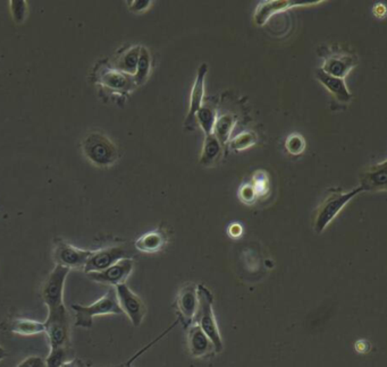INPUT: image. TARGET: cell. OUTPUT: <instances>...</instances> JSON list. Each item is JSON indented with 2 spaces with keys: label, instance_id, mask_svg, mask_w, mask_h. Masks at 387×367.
<instances>
[{
  "label": "cell",
  "instance_id": "6da1fadb",
  "mask_svg": "<svg viewBox=\"0 0 387 367\" xmlns=\"http://www.w3.org/2000/svg\"><path fill=\"white\" fill-rule=\"evenodd\" d=\"M361 192L364 191L360 186L350 192L341 191L340 188L329 189L328 194L316 210V215L313 219V230L317 234H322L340 213L341 210Z\"/></svg>",
  "mask_w": 387,
  "mask_h": 367
},
{
  "label": "cell",
  "instance_id": "7a4b0ae2",
  "mask_svg": "<svg viewBox=\"0 0 387 367\" xmlns=\"http://www.w3.org/2000/svg\"><path fill=\"white\" fill-rule=\"evenodd\" d=\"M72 309L75 312V326L90 329L93 326V319L100 315L123 314L116 296L115 288L107 291L104 296L91 305L83 306L72 304Z\"/></svg>",
  "mask_w": 387,
  "mask_h": 367
},
{
  "label": "cell",
  "instance_id": "3957f363",
  "mask_svg": "<svg viewBox=\"0 0 387 367\" xmlns=\"http://www.w3.org/2000/svg\"><path fill=\"white\" fill-rule=\"evenodd\" d=\"M199 305L195 314V323L202 328L215 347V353H222L224 349L222 335L214 314V296L211 291L204 285H198Z\"/></svg>",
  "mask_w": 387,
  "mask_h": 367
},
{
  "label": "cell",
  "instance_id": "277c9868",
  "mask_svg": "<svg viewBox=\"0 0 387 367\" xmlns=\"http://www.w3.org/2000/svg\"><path fill=\"white\" fill-rule=\"evenodd\" d=\"M44 323L51 348L71 347V322L65 305L48 311L47 320Z\"/></svg>",
  "mask_w": 387,
  "mask_h": 367
},
{
  "label": "cell",
  "instance_id": "5b68a950",
  "mask_svg": "<svg viewBox=\"0 0 387 367\" xmlns=\"http://www.w3.org/2000/svg\"><path fill=\"white\" fill-rule=\"evenodd\" d=\"M82 147L86 158L98 167H110L115 164L119 156L115 145L100 133L86 135L83 140Z\"/></svg>",
  "mask_w": 387,
  "mask_h": 367
},
{
  "label": "cell",
  "instance_id": "8992f818",
  "mask_svg": "<svg viewBox=\"0 0 387 367\" xmlns=\"http://www.w3.org/2000/svg\"><path fill=\"white\" fill-rule=\"evenodd\" d=\"M70 271L71 270L67 267L56 265L46 280L45 285L42 287L41 296L47 305L48 311L65 305L64 287H65L66 278Z\"/></svg>",
  "mask_w": 387,
  "mask_h": 367
},
{
  "label": "cell",
  "instance_id": "52a82bcc",
  "mask_svg": "<svg viewBox=\"0 0 387 367\" xmlns=\"http://www.w3.org/2000/svg\"><path fill=\"white\" fill-rule=\"evenodd\" d=\"M115 291L123 314L126 315L131 323L136 328L141 326L147 314V307L143 300L126 283L116 286Z\"/></svg>",
  "mask_w": 387,
  "mask_h": 367
},
{
  "label": "cell",
  "instance_id": "ba28073f",
  "mask_svg": "<svg viewBox=\"0 0 387 367\" xmlns=\"http://www.w3.org/2000/svg\"><path fill=\"white\" fill-rule=\"evenodd\" d=\"M198 305V285L195 282H188L181 288L175 302L178 309V320L183 324L185 329L195 323Z\"/></svg>",
  "mask_w": 387,
  "mask_h": 367
},
{
  "label": "cell",
  "instance_id": "9c48e42d",
  "mask_svg": "<svg viewBox=\"0 0 387 367\" xmlns=\"http://www.w3.org/2000/svg\"><path fill=\"white\" fill-rule=\"evenodd\" d=\"M91 254V251L80 250L66 241H60L53 252V259L56 262V265L67 267L70 270H83Z\"/></svg>",
  "mask_w": 387,
  "mask_h": 367
},
{
  "label": "cell",
  "instance_id": "30bf717a",
  "mask_svg": "<svg viewBox=\"0 0 387 367\" xmlns=\"http://www.w3.org/2000/svg\"><path fill=\"white\" fill-rule=\"evenodd\" d=\"M133 260L127 258V259L116 262L115 265H112L106 270L100 271V272H89V274H86V276H89L92 281L116 287V286L123 285L126 282L127 278L133 271Z\"/></svg>",
  "mask_w": 387,
  "mask_h": 367
},
{
  "label": "cell",
  "instance_id": "8fae6325",
  "mask_svg": "<svg viewBox=\"0 0 387 367\" xmlns=\"http://www.w3.org/2000/svg\"><path fill=\"white\" fill-rule=\"evenodd\" d=\"M127 259V251L123 246L106 247L103 250L92 252L91 256L86 262L84 272H100L115 265L116 262Z\"/></svg>",
  "mask_w": 387,
  "mask_h": 367
},
{
  "label": "cell",
  "instance_id": "7c38bea8",
  "mask_svg": "<svg viewBox=\"0 0 387 367\" xmlns=\"http://www.w3.org/2000/svg\"><path fill=\"white\" fill-rule=\"evenodd\" d=\"M322 1H289V0H266L258 5L254 12V23L258 27H263L268 22L269 18H273L277 13L284 12L287 9L296 6H306V5H315Z\"/></svg>",
  "mask_w": 387,
  "mask_h": 367
},
{
  "label": "cell",
  "instance_id": "4fadbf2b",
  "mask_svg": "<svg viewBox=\"0 0 387 367\" xmlns=\"http://www.w3.org/2000/svg\"><path fill=\"white\" fill-rule=\"evenodd\" d=\"M360 187L364 192H385L387 188V161L370 166L360 173Z\"/></svg>",
  "mask_w": 387,
  "mask_h": 367
},
{
  "label": "cell",
  "instance_id": "5bb4252c",
  "mask_svg": "<svg viewBox=\"0 0 387 367\" xmlns=\"http://www.w3.org/2000/svg\"><path fill=\"white\" fill-rule=\"evenodd\" d=\"M188 347L189 352L195 359H202L215 353V347L197 323L188 328Z\"/></svg>",
  "mask_w": 387,
  "mask_h": 367
},
{
  "label": "cell",
  "instance_id": "9a60e30c",
  "mask_svg": "<svg viewBox=\"0 0 387 367\" xmlns=\"http://www.w3.org/2000/svg\"><path fill=\"white\" fill-rule=\"evenodd\" d=\"M357 58L352 55L334 53L325 59L322 69L331 76L344 79V77L357 66Z\"/></svg>",
  "mask_w": 387,
  "mask_h": 367
},
{
  "label": "cell",
  "instance_id": "2e32d148",
  "mask_svg": "<svg viewBox=\"0 0 387 367\" xmlns=\"http://www.w3.org/2000/svg\"><path fill=\"white\" fill-rule=\"evenodd\" d=\"M207 64H202L199 67L197 79H195L192 91H191V95H190V109L188 117H186V125L192 124V121L195 119V114L198 112L199 109L202 108L204 97V79L207 76Z\"/></svg>",
  "mask_w": 387,
  "mask_h": 367
},
{
  "label": "cell",
  "instance_id": "e0dca14e",
  "mask_svg": "<svg viewBox=\"0 0 387 367\" xmlns=\"http://www.w3.org/2000/svg\"><path fill=\"white\" fill-rule=\"evenodd\" d=\"M316 79L327 88L328 91L334 95L336 100L342 103L349 102L352 100V94L350 93L349 88L346 86L344 79L331 76V75H328L327 73L322 71V68L317 69Z\"/></svg>",
  "mask_w": 387,
  "mask_h": 367
},
{
  "label": "cell",
  "instance_id": "ac0fdd59",
  "mask_svg": "<svg viewBox=\"0 0 387 367\" xmlns=\"http://www.w3.org/2000/svg\"><path fill=\"white\" fill-rule=\"evenodd\" d=\"M169 237L163 228H158L154 232H147L136 239V248L142 253H157L163 250L167 244Z\"/></svg>",
  "mask_w": 387,
  "mask_h": 367
},
{
  "label": "cell",
  "instance_id": "d6986e66",
  "mask_svg": "<svg viewBox=\"0 0 387 367\" xmlns=\"http://www.w3.org/2000/svg\"><path fill=\"white\" fill-rule=\"evenodd\" d=\"M100 81L107 88L116 91H131L136 86L133 77L116 69H105L101 74Z\"/></svg>",
  "mask_w": 387,
  "mask_h": 367
},
{
  "label": "cell",
  "instance_id": "ffe728a7",
  "mask_svg": "<svg viewBox=\"0 0 387 367\" xmlns=\"http://www.w3.org/2000/svg\"><path fill=\"white\" fill-rule=\"evenodd\" d=\"M45 323L39 322L30 319H24V317H18L11 321L9 323V331L18 335H36L39 333L45 332Z\"/></svg>",
  "mask_w": 387,
  "mask_h": 367
},
{
  "label": "cell",
  "instance_id": "44dd1931",
  "mask_svg": "<svg viewBox=\"0 0 387 367\" xmlns=\"http://www.w3.org/2000/svg\"><path fill=\"white\" fill-rule=\"evenodd\" d=\"M222 147L223 145L219 143L214 134L206 136L202 156H200V164L204 167H211L215 165L222 154Z\"/></svg>",
  "mask_w": 387,
  "mask_h": 367
},
{
  "label": "cell",
  "instance_id": "7402d4cb",
  "mask_svg": "<svg viewBox=\"0 0 387 367\" xmlns=\"http://www.w3.org/2000/svg\"><path fill=\"white\" fill-rule=\"evenodd\" d=\"M140 51H141V47L136 46V47H132L125 51L116 62V71L122 72L127 75H134L138 62H139Z\"/></svg>",
  "mask_w": 387,
  "mask_h": 367
},
{
  "label": "cell",
  "instance_id": "603a6c76",
  "mask_svg": "<svg viewBox=\"0 0 387 367\" xmlns=\"http://www.w3.org/2000/svg\"><path fill=\"white\" fill-rule=\"evenodd\" d=\"M235 125H237V119L234 118V116L223 115L217 118L213 134L216 136L221 145H228Z\"/></svg>",
  "mask_w": 387,
  "mask_h": 367
},
{
  "label": "cell",
  "instance_id": "cb8c5ba5",
  "mask_svg": "<svg viewBox=\"0 0 387 367\" xmlns=\"http://www.w3.org/2000/svg\"><path fill=\"white\" fill-rule=\"evenodd\" d=\"M195 118L204 131V135H211L217 121L216 109H214L209 105H202V108L195 114Z\"/></svg>",
  "mask_w": 387,
  "mask_h": 367
},
{
  "label": "cell",
  "instance_id": "d4e9b609",
  "mask_svg": "<svg viewBox=\"0 0 387 367\" xmlns=\"http://www.w3.org/2000/svg\"><path fill=\"white\" fill-rule=\"evenodd\" d=\"M151 69V56L145 48L141 47L140 51L139 62L136 66V72L134 74L133 81L136 86H141L148 79Z\"/></svg>",
  "mask_w": 387,
  "mask_h": 367
},
{
  "label": "cell",
  "instance_id": "484cf974",
  "mask_svg": "<svg viewBox=\"0 0 387 367\" xmlns=\"http://www.w3.org/2000/svg\"><path fill=\"white\" fill-rule=\"evenodd\" d=\"M257 141L258 136L254 132L240 133L239 135L232 138L230 141V147H231V150L240 152V151H244L249 147H254Z\"/></svg>",
  "mask_w": 387,
  "mask_h": 367
},
{
  "label": "cell",
  "instance_id": "4316f807",
  "mask_svg": "<svg viewBox=\"0 0 387 367\" xmlns=\"http://www.w3.org/2000/svg\"><path fill=\"white\" fill-rule=\"evenodd\" d=\"M67 361H71V347L51 348V353L46 359V364L48 367H60Z\"/></svg>",
  "mask_w": 387,
  "mask_h": 367
},
{
  "label": "cell",
  "instance_id": "83f0119b",
  "mask_svg": "<svg viewBox=\"0 0 387 367\" xmlns=\"http://www.w3.org/2000/svg\"><path fill=\"white\" fill-rule=\"evenodd\" d=\"M252 186H254L258 199L267 196L270 189V180L266 171H258L252 176Z\"/></svg>",
  "mask_w": 387,
  "mask_h": 367
},
{
  "label": "cell",
  "instance_id": "f1b7e54d",
  "mask_svg": "<svg viewBox=\"0 0 387 367\" xmlns=\"http://www.w3.org/2000/svg\"><path fill=\"white\" fill-rule=\"evenodd\" d=\"M285 147H287V152L291 153L293 156H299V154L305 152V138H302L300 134L293 133V134H291V135L287 138Z\"/></svg>",
  "mask_w": 387,
  "mask_h": 367
},
{
  "label": "cell",
  "instance_id": "f546056e",
  "mask_svg": "<svg viewBox=\"0 0 387 367\" xmlns=\"http://www.w3.org/2000/svg\"><path fill=\"white\" fill-rule=\"evenodd\" d=\"M11 11H12L13 18L16 23H23L27 16V1L24 0H13L11 1Z\"/></svg>",
  "mask_w": 387,
  "mask_h": 367
},
{
  "label": "cell",
  "instance_id": "4dcf8cb0",
  "mask_svg": "<svg viewBox=\"0 0 387 367\" xmlns=\"http://www.w3.org/2000/svg\"><path fill=\"white\" fill-rule=\"evenodd\" d=\"M239 199L241 200V202L248 204V206H251V204H254L258 200L257 194H256V191H254L251 182L244 184V185L240 187Z\"/></svg>",
  "mask_w": 387,
  "mask_h": 367
},
{
  "label": "cell",
  "instance_id": "1f68e13d",
  "mask_svg": "<svg viewBox=\"0 0 387 367\" xmlns=\"http://www.w3.org/2000/svg\"><path fill=\"white\" fill-rule=\"evenodd\" d=\"M16 367H48L46 364V359L40 356H30L22 361Z\"/></svg>",
  "mask_w": 387,
  "mask_h": 367
},
{
  "label": "cell",
  "instance_id": "d6a6232c",
  "mask_svg": "<svg viewBox=\"0 0 387 367\" xmlns=\"http://www.w3.org/2000/svg\"><path fill=\"white\" fill-rule=\"evenodd\" d=\"M130 8L133 12H142L145 9L148 8L151 5L150 0H134L131 1Z\"/></svg>",
  "mask_w": 387,
  "mask_h": 367
},
{
  "label": "cell",
  "instance_id": "836d02e7",
  "mask_svg": "<svg viewBox=\"0 0 387 367\" xmlns=\"http://www.w3.org/2000/svg\"><path fill=\"white\" fill-rule=\"evenodd\" d=\"M243 234V228L240 223H232L231 226L228 227V235L232 238H239Z\"/></svg>",
  "mask_w": 387,
  "mask_h": 367
},
{
  "label": "cell",
  "instance_id": "e575fe53",
  "mask_svg": "<svg viewBox=\"0 0 387 367\" xmlns=\"http://www.w3.org/2000/svg\"><path fill=\"white\" fill-rule=\"evenodd\" d=\"M370 348H372V346H370L369 342L367 340H359L357 341V344H355V350H357L358 353L360 354H366L369 352Z\"/></svg>",
  "mask_w": 387,
  "mask_h": 367
},
{
  "label": "cell",
  "instance_id": "d590c367",
  "mask_svg": "<svg viewBox=\"0 0 387 367\" xmlns=\"http://www.w3.org/2000/svg\"><path fill=\"white\" fill-rule=\"evenodd\" d=\"M374 13L379 18H384L385 14H386V7L384 5H376L375 8H374Z\"/></svg>",
  "mask_w": 387,
  "mask_h": 367
},
{
  "label": "cell",
  "instance_id": "8d00e7d4",
  "mask_svg": "<svg viewBox=\"0 0 387 367\" xmlns=\"http://www.w3.org/2000/svg\"><path fill=\"white\" fill-rule=\"evenodd\" d=\"M60 367H80V361H77V359H71V361L64 363Z\"/></svg>",
  "mask_w": 387,
  "mask_h": 367
},
{
  "label": "cell",
  "instance_id": "74e56055",
  "mask_svg": "<svg viewBox=\"0 0 387 367\" xmlns=\"http://www.w3.org/2000/svg\"><path fill=\"white\" fill-rule=\"evenodd\" d=\"M7 357V352L5 348H4L3 346H0V361H3V359H6Z\"/></svg>",
  "mask_w": 387,
  "mask_h": 367
},
{
  "label": "cell",
  "instance_id": "f35d334b",
  "mask_svg": "<svg viewBox=\"0 0 387 367\" xmlns=\"http://www.w3.org/2000/svg\"><path fill=\"white\" fill-rule=\"evenodd\" d=\"M132 363H133V361H132V359H130V361H126L125 364L121 365V366H104V367H132Z\"/></svg>",
  "mask_w": 387,
  "mask_h": 367
}]
</instances>
